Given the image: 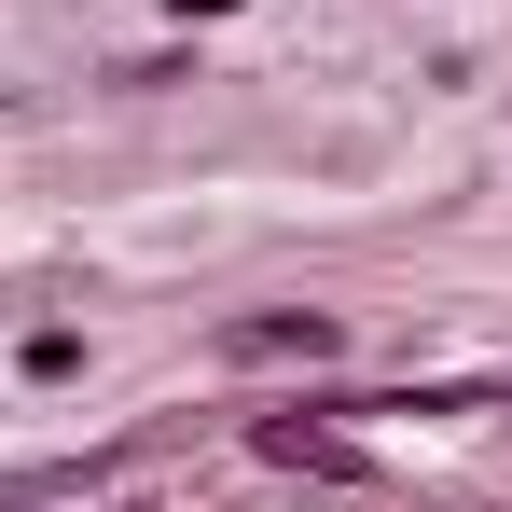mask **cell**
I'll list each match as a JSON object with an SVG mask.
<instances>
[{
	"instance_id": "1",
	"label": "cell",
	"mask_w": 512,
	"mask_h": 512,
	"mask_svg": "<svg viewBox=\"0 0 512 512\" xmlns=\"http://www.w3.org/2000/svg\"><path fill=\"white\" fill-rule=\"evenodd\" d=\"M236 360H333V319H250V333H222Z\"/></svg>"
}]
</instances>
